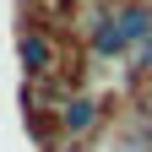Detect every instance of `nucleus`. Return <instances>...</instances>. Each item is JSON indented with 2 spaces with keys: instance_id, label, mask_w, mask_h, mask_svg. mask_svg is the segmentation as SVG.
Returning a JSON list of instances; mask_svg holds the SVG:
<instances>
[{
  "instance_id": "f03ea898",
  "label": "nucleus",
  "mask_w": 152,
  "mask_h": 152,
  "mask_svg": "<svg viewBox=\"0 0 152 152\" xmlns=\"http://www.w3.org/2000/svg\"><path fill=\"white\" fill-rule=\"evenodd\" d=\"M16 54H22V71L27 76H49L54 71V49H49V38H38V33L16 38Z\"/></svg>"
},
{
  "instance_id": "7ed1b4c3",
  "label": "nucleus",
  "mask_w": 152,
  "mask_h": 152,
  "mask_svg": "<svg viewBox=\"0 0 152 152\" xmlns=\"http://www.w3.org/2000/svg\"><path fill=\"white\" fill-rule=\"evenodd\" d=\"M114 27L125 33V44H147L152 38V11L147 6H120L114 11Z\"/></svg>"
},
{
  "instance_id": "f257e3e1",
  "label": "nucleus",
  "mask_w": 152,
  "mask_h": 152,
  "mask_svg": "<svg viewBox=\"0 0 152 152\" xmlns=\"http://www.w3.org/2000/svg\"><path fill=\"white\" fill-rule=\"evenodd\" d=\"M60 125L71 130V136H87V130L98 125V103H92L87 92H71V98L60 103Z\"/></svg>"
}]
</instances>
